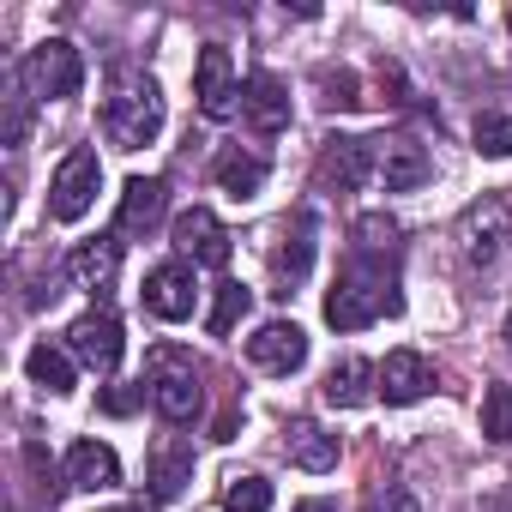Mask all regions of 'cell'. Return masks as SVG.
I'll use <instances>...</instances> for the list:
<instances>
[{
  "mask_svg": "<svg viewBox=\"0 0 512 512\" xmlns=\"http://www.w3.org/2000/svg\"><path fill=\"white\" fill-rule=\"evenodd\" d=\"M404 296H398V278H392V253H350L332 296H326V326L332 332H362L386 314H398Z\"/></svg>",
  "mask_w": 512,
  "mask_h": 512,
  "instance_id": "1",
  "label": "cell"
},
{
  "mask_svg": "<svg viewBox=\"0 0 512 512\" xmlns=\"http://www.w3.org/2000/svg\"><path fill=\"white\" fill-rule=\"evenodd\" d=\"M103 133H109L115 151L151 145V139L163 133V91H157V79H145V73L115 79V91H109V103H103Z\"/></svg>",
  "mask_w": 512,
  "mask_h": 512,
  "instance_id": "2",
  "label": "cell"
},
{
  "mask_svg": "<svg viewBox=\"0 0 512 512\" xmlns=\"http://www.w3.org/2000/svg\"><path fill=\"white\" fill-rule=\"evenodd\" d=\"M145 398H151V410L163 416V422H193L199 416V404H205V386H199V362L187 356V350H175V344H157L151 356H145Z\"/></svg>",
  "mask_w": 512,
  "mask_h": 512,
  "instance_id": "3",
  "label": "cell"
},
{
  "mask_svg": "<svg viewBox=\"0 0 512 512\" xmlns=\"http://www.w3.org/2000/svg\"><path fill=\"white\" fill-rule=\"evenodd\" d=\"M458 253L476 272H494L506 253H512V205L506 199H476L458 217Z\"/></svg>",
  "mask_w": 512,
  "mask_h": 512,
  "instance_id": "4",
  "label": "cell"
},
{
  "mask_svg": "<svg viewBox=\"0 0 512 512\" xmlns=\"http://www.w3.org/2000/svg\"><path fill=\"white\" fill-rule=\"evenodd\" d=\"M97 187H103L97 151H91V145H73V151L61 157L55 181H49V217H55V223H79V217L97 205Z\"/></svg>",
  "mask_w": 512,
  "mask_h": 512,
  "instance_id": "5",
  "label": "cell"
},
{
  "mask_svg": "<svg viewBox=\"0 0 512 512\" xmlns=\"http://www.w3.org/2000/svg\"><path fill=\"white\" fill-rule=\"evenodd\" d=\"M193 272H199V266H187V260H163V266H151V272H145V290H139L145 314L163 320V326L193 320V314H199V278H193Z\"/></svg>",
  "mask_w": 512,
  "mask_h": 512,
  "instance_id": "6",
  "label": "cell"
},
{
  "mask_svg": "<svg viewBox=\"0 0 512 512\" xmlns=\"http://www.w3.org/2000/svg\"><path fill=\"white\" fill-rule=\"evenodd\" d=\"M25 85L37 91V97H79V85H85V55L67 43V37H49V43H37L31 55H25Z\"/></svg>",
  "mask_w": 512,
  "mask_h": 512,
  "instance_id": "7",
  "label": "cell"
},
{
  "mask_svg": "<svg viewBox=\"0 0 512 512\" xmlns=\"http://www.w3.org/2000/svg\"><path fill=\"white\" fill-rule=\"evenodd\" d=\"M368 175H374V139L338 133V139H326L320 157H314V187H320V193H356Z\"/></svg>",
  "mask_w": 512,
  "mask_h": 512,
  "instance_id": "8",
  "label": "cell"
},
{
  "mask_svg": "<svg viewBox=\"0 0 512 512\" xmlns=\"http://www.w3.org/2000/svg\"><path fill=\"white\" fill-rule=\"evenodd\" d=\"M193 97H199V115L205 121H229L241 109V85H235V67H229V49L223 43H205L199 61H193Z\"/></svg>",
  "mask_w": 512,
  "mask_h": 512,
  "instance_id": "9",
  "label": "cell"
},
{
  "mask_svg": "<svg viewBox=\"0 0 512 512\" xmlns=\"http://www.w3.org/2000/svg\"><path fill=\"white\" fill-rule=\"evenodd\" d=\"M67 350H73V362H85L91 374H115V362H121V350H127L121 320H115L109 308L79 314V320L67 326Z\"/></svg>",
  "mask_w": 512,
  "mask_h": 512,
  "instance_id": "10",
  "label": "cell"
},
{
  "mask_svg": "<svg viewBox=\"0 0 512 512\" xmlns=\"http://www.w3.org/2000/svg\"><path fill=\"white\" fill-rule=\"evenodd\" d=\"M193 482V446L181 434H157L151 458H145V500L151 506H175Z\"/></svg>",
  "mask_w": 512,
  "mask_h": 512,
  "instance_id": "11",
  "label": "cell"
},
{
  "mask_svg": "<svg viewBox=\"0 0 512 512\" xmlns=\"http://www.w3.org/2000/svg\"><path fill=\"white\" fill-rule=\"evenodd\" d=\"M229 229L205 211V205H193V211H181L175 217V253L187 266H229Z\"/></svg>",
  "mask_w": 512,
  "mask_h": 512,
  "instance_id": "12",
  "label": "cell"
},
{
  "mask_svg": "<svg viewBox=\"0 0 512 512\" xmlns=\"http://www.w3.org/2000/svg\"><path fill=\"white\" fill-rule=\"evenodd\" d=\"M247 362L253 368H266V374H296L308 362V332L296 320H272L247 338Z\"/></svg>",
  "mask_w": 512,
  "mask_h": 512,
  "instance_id": "13",
  "label": "cell"
},
{
  "mask_svg": "<svg viewBox=\"0 0 512 512\" xmlns=\"http://www.w3.org/2000/svg\"><path fill=\"white\" fill-rule=\"evenodd\" d=\"M374 175L386 181V193H410V187H422L428 175H434V163H428V145H416V139H374Z\"/></svg>",
  "mask_w": 512,
  "mask_h": 512,
  "instance_id": "14",
  "label": "cell"
},
{
  "mask_svg": "<svg viewBox=\"0 0 512 512\" xmlns=\"http://www.w3.org/2000/svg\"><path fill=\"white\" fill-rule=\"evenodd\" d=\"M163 205H169V187L157 175H133L121 187V211H115V235L133 241V235H151L163 223Z\"/></svg>",
  "mask_w": 512,
  "mask_h": 512,
  "instance_id": "15",
  "label": "cell"
},
{
  "mask_svg": "<svg viewBox=\"0 0 512 512\" xmlns=\"http://www.w3.org/2000/svg\"><path fill=\"white\" fill-rule=\"evenodd\" d=\"M241 115L253 133H284L290 127V91L278 73H247L241 79Z\"/></svg>",
  "mask_w": 512,
  "mask_h": 512,
  "instance_id": "16",
  "label": "cell"
},
{
  "mask_svg": "<svg viewBox=\"0 0 512 512\" xmlns=\"http://www.w3.org/2000/svg\"><path fill=\"white\" fill-rule=\"evenodd\" d=\"M121 272V235H97V241H79L73 247V260H67V278L91 296H103Z\"/></svg>",
  "mask_w": 512,
  "mask_h": 512,
  "instance_id": "17",
  "label": "cell"
},
{
  "mask_svg": "<svg viewBox=\"0 0 512 512\" xmlns=\"http://www.w3.org/2000/svg\"><path fill=\"white\" fill-rule=\"evenodd\" d=\"M308 266H314V229H308V217H296L290 229H284V241L272 247V296H296V284L308 278Z\"/></svg>",
  "mask_w": 512,
  "mask_h": 512,
  "instance_id": "18",
  "label": "cell"
},
{
  "mask_svg": "<svg viewBox=\"0 0 512 512\" xmlns=\"http://www.w3.org/2000/svg\"><path fill=\"white\" fill-rule=\"evenodd\" d=\"M428 386H434L428 356H416V350H392V356L380 362V398H386V404H416V398H428Z\"/></svg>",
  "mask_w": 512,
  "mask_h": 512,
  "instance_id": "19",
  "label": "cell"
},
{
  "mask_svg": "<svg viewBox=\"0 0 512 512\" xmlns=\"http://www.w3.org/2000/svg\"><path fill=\"white\" fill-rule=\"evenodd\" d=\"M326 404H338V410H362L368 398H380V368L374 362H362V356H344V362H332V374H326Z\"/></svg>",
  "mask_w": 512,
  "mask_h": 512,
  "instance_id": "20",
  "label": "cell"
},
{
  "mask_svg": "<svg viewBox=\"0 0 512 512\" xmlns=\"http://www.w3.org/2000/svg\"><path fill=\"white\" fill-rule=\"evenodd\" d=\"M284 452H290V464H296V470H314V476H326V470L338 464V434H326L320 422L296 416V422L284 428Z\"/></svg>",
  "mask_w": 512,
  "mask_h": 512,
  "instance_id": "21",
  "label": "cell"
},
{
  "mask_svg": "<svg viewBox=\"0 0 512 512\" xmlns=\"http://www.w3.org/2000/svg\"><path fill=\"white\" fill-rule=\"evenodd\" d=\"M67 482L73 488H115L121 482V458H115V446H103V440H73V452H67Z\"/></svg>",
  "mask_w": 512,
  "mask_h": 512,
  "instance_id": "22",
  "label": "cell"
},
{
  "mask_svg": "<svg viewBox=\"0 0 512 512\" xmlns=\"http://www.w3.org/2000/svg\"><path fill=\"white\" fill-rule=\"evenodd\" d=\"M211 175H217V187H223V193H235V199H253V193L266 187V157H253V151L229 145V151H217Z\"/></svg>",
  "mask_w": 512,
  "mask_h": 512,
  "instance_id": "23",
  "label": "cell"
},
{
  "mask_svg": "<svg viewBox=\"0 0 512 512\" xmlns=\"http://www.w3.org/2000/svg\"><path fill=\"white\" fill-rule=\"evenodd\" d=\"M25 374H31V386H43V392H73V350H61V344H37L31 356H25Z\"/></svg>",
  "mask_w": 512,
  "mask_h": 512,
  "instance_id": "24",
  "label": "cell"
},
{
  "mask_svg": "<svg viewBox=\"0 0 512 512\" xmlns=\"http://www.w3.org/2000/svg\"><path fill=\"white\" fill-rule=\"evenodd\" d=\"M482 434H488L494 446H512V386H506V380H494V386L482 392Z\"/></svg>",
  "mask_w": 512,
  "mask_h": 512,
  "instance_id": "25",
  "label": "cell"
},
{
  "mask_svg": "<svg viewBox=\"0 0 512 512\" xmlns=\"http://www.w3.org/2000/svg\"><path fill=\"white\" fill-rule=\"evenodd\" d=\"M247 302H253V290H241V284H217V302H211V314H205L211 338H229V332H235V320L247 314Z\"/></svg>",
  "mask_w": 512,
  "mask_h": 512,
  "instance_id": "26",
  "label": "cell"
},
{
  "mask_svg": "<svg viewBox=\"0 0 512 512\" xmlns=\"http://www.w3.org/2000/svg\"><path fill=\"white\" fill-rule=\"evenodd\" d=\"M223 512H272V482L266 476H235L223 488Z\"/></svg>",
  "mask_w": 512,
  "mask_h": 512,
  "instance_id": "27",
  "label": "cell"
},
{
  "mask_svg": "<svg viewBox=\"0 0 512 512\" xmlns=\"http://www.w3.org/2000/svg\"><path fill=\"white\" fill-rule=\"evenodd\" d=\"M476 151L482 157H512V115H482L476 121Z\"/></svg>",
  "mask_w": 512,
  "mask_h": 512,
  "instance_id": "28",
  "label": "cell"
},
{
  "mask_svg": "<svg viewBox=\"0 0 512 512\" xmlns=\"http://www.w3.org/2000/svg\"><path fill=\"white\" fill-rule=\"evenodd\" d=\"M31 127V97H25V73L7 79V145H19Z\"/></svg>",
  "mask_w": 512,
  "mask_h": 512,
  "instance_id": "29",
  "label": "cell"
},
{
  "mask_svg": "<svg viewBox=\"0 0 512 512\" xmlns=\"http://www.w3.org/2000/svg\"><path fill=\"white\" fill-rule=\"evenodd\" d=\"M320 85H326V109H356L362 103L356 73H320Z\"/></svg>",
  "mask_w": 512,
  "mask_h": 512,
  "instance_id": "30",
  "label": "cell"
},
{
  "mask_svg": "<svg viewBox=\"0 0 512 512\" xmlns=\"http://www.w3.org/2000/svg\"><path fill=\"white\" fill-rule=\"evenodd\" d=\"M362 512H422V506H416V494H410V488H380Z\"/></svg>",
  "mask_w": 512,
  "mask_h": 512,
  "instance_id": "31",
  "label": "cell"
},
{
  "mask_svg": "<svg viewBox=\"0 0 512 512\" xmlns=\"http://www.w3.org/2000/svg\"><path fill=\"white\" fill-rule=\"evenodd\" d=\"M139 392H145V380H139ZM139 392H121V386H115V392H103V410H109V416H127Z\"/></svg>",
  "mask_w": 512,
  "mask_h": 512,
  "instance_id": "32",
  "label": "cell"
},
{
  "mask_svg": "<svg viewBox=\"0 0 512 512\" xmlns=\"http://www.w3.org/2000/svg\"><path fill=\"white\" fill-rule=\"evenodd\" d=\"M296 512H332V506H326V500H308V506H296Z\"/></svg>",
  "mask_w": 512,
  "mask_h": 512,
  "instance_id": "33",
  "label": "cell"
},
{
  "mask_svg": "<svg viewBox=\"0 0 512 512\" xmlns=\"http://www.w3.org/2000/svg\"><path fill=\"white\" fill-rule=\"evenodd\" d=\"M476 512H512V506H500V500H482V506H476Z\"/></svg>",
  "mask_w": 512,
  "mask_h": 512,
  "instance_id": "34",
  "label": "cell"
},
{
  "mask_svg": "<svg viewBox=\"0 0 512 512\" xmlns=\"http://www.w3.org/2000/svg\"><path fill=\"white\" fill-rule=\"evenodd\" d=\"M506 344H512V314H506Z\"/></svg>",
  "mask_w": 512,
  "mask_h": 512,
  "instance_id": "35",
  "label": "cell"
},
{
  "mask_svg": "<svg viewBox=\"0 0 512 512\" xmlns=\"http://www.w3.org/2000/svg\"><path fill=\"white\" fill-rule=\"evenodd\" d=\"M109 512H133V506H109Z\"/></svg>",
  "mask_w": 512,
  "mask_h": 512,
  "instance_id": "36",
  "label": "cell"
},
{
  "mask_svg": "<svg viewBox=\"0 0 512 512\" xmlns=\"http://www.w3.org/2000/svg\"><path fill=\"white\" fill-rule=\"evenodd\" d=\"M506 19H512V13H506Z\"/></svg>",
  "mask_w": 512,
  "mask_h": 512,
  "instance_id": "37",
  "label": "cell"
}]
</instances>
